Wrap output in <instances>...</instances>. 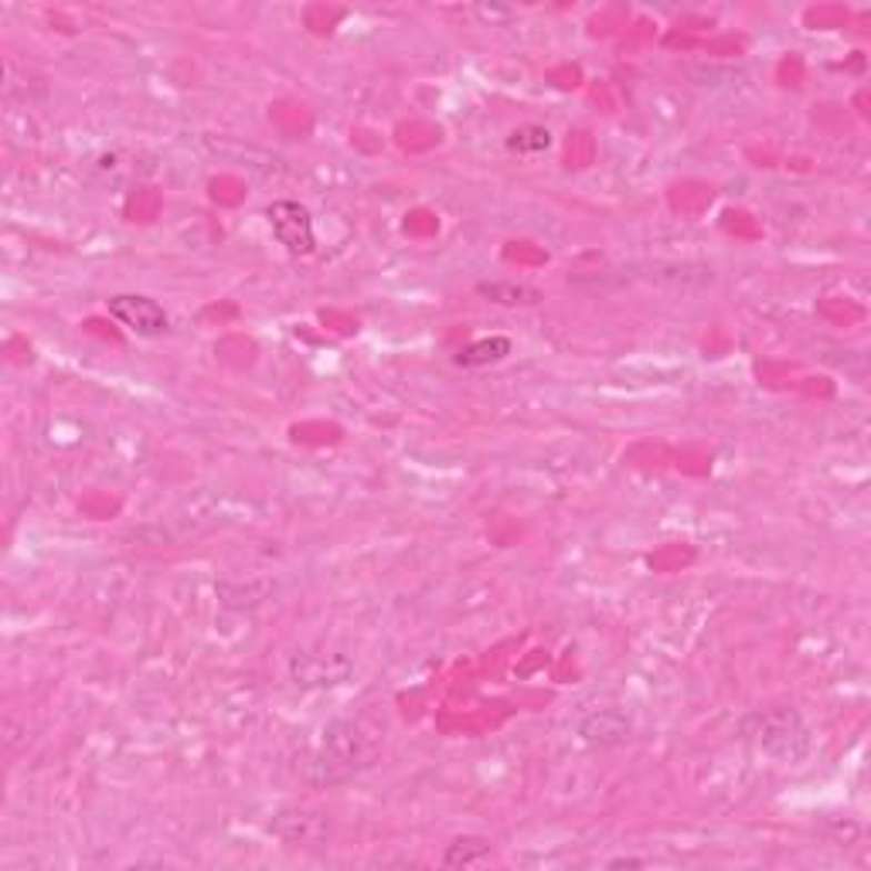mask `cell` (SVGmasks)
Here are the masks:
<instances>
[{
	"instance_id": "10",
	"label": "cell",
	"mask_w": 871,
	"mask_h": 871,
	"mask_svg": "<svg viewBox=\"0 0 871 871\" xmlns=\"http://www.w3.org/2000/svg\"><path fill=\"white\" fill-rule=\"evenodd\" d=\"M508 147L514 153H541L552 147V133L544 127H518L511 137H508Z\"/></svg>"
},
{
	"instance_id": "4",
	"label": "cell",
	"mask_w": 871,
	"mask_h": 871,
	"mask_svg": "<svg viewBox=\"0 0 871 871\" xmlns=\"http://www.w3.org/2000/svg\"><path fill=\"white\" fill-rule=\"evenodd\" d=\"M109 317H117L127 331L140 334V338H157L168 331V310H163L157 300L140 297V293H120L109 300Z\"/></svg>"
},
{
	"instance_id": "5",
	"label": "cell",
	"mask_w": 871,
	"mask_h": 871,
	"mask_svg": "<svg viewBox=\"0 0 871 871\" xmlns=\"http://www.w3.org/2000/svg\"><path fill=\"white\" fill-rule=\"evenodd\" d=\"M579 735L589 745H620L630 735V719L620 708H599L579 722Z\"/></svg>"
},
{
	"instance_id": "2",
	"label": "cell",
	"mask_w": 871,
	"mask_h": 871,
	"mask_svg": "<svg viewBox=\"0 0 871 871\" xmlns=\"http://www.w3.org/2000/svg\"><path fill=\"white\" fill-rule=\"evenodd\" d=\"M752 725V742L777 762H797L810 749V732L793 708H773L767 715H755Z\"/></svg>"
},
{
	"instance_id": "1",
	"label": "cell",
	"mask_w": 871,
	"mask_h": 871,
	"mask_svg": "<svg viewBox=\"0 0 871 871\" xmlns=\"http://www.w3.org/2000/svg\"><path fill=\"white\" fill-rule=\"evenodd\" d=\"M381 742H386V732L368 719L331 722L323 729L320 749L307 767V780L317 787H334L371 770L381 752Z\"/></svg>"
},
{
	"instance_id": "8",
	"label": "cell",
	"mask_w": 871,
	"mask_h": 871,
	"mask_svg": "<svg viewBox=\"0 0 871 871\" xmlns=\"http://www.w3.org/2000/svg\"><path fill=\"white\" fill-rule=\"evenodd\" d=\"M477 293L490 303H501V307H531V303H541V293L528 283H480Z\"/></svg>"
},
{
	"instance_id": "6",
	"label": "cell",
	"mask_w": 871,
	"mask_h": 871,
	"mask_svg": "<svg viewBox=\"0 0 871 871\" xmlns=\"http://www.w3.org/2000/svg\"><path fill=\"white\" fill-rule=\"evenodd\" d=\"M272 834L287 844H317L327 834V821L320 813H307V810H283L277 821H272Z\"/></svg>"
},
{
	"instance_id": "7",
	"label": "cell",
	"mask_w": 871,
	"mask_h": 871,
	"mask_svg": "<svg viewBox=\"0 0 871 871\" xmlns=\"http://www.w3.org/2000/svg\"><path fill=\"white\" fill-rule=\"evenodd\" d=\"M511 354V341L508 338H480L473 344H467L457 354L460 368H483V364H498Z\"/></svg>"
},
{
	"instance_id": "9",
	"label": "cell",
	"mask_w": 871,
	"mask_h": 871,
	"mask_svg": "<svg viewBox=\"0 0 871 871\" xmlns=\"http://www.w3.org/2000/svg\"><path fill=\"white\" fill-rule=\"evenodd\" d=\"M483 861H490V844L483 838H460L443 854L447 868H473V864H483Z\"/></svg>"
},
{
	"instance_id": "3",
	"label": "cell",
	"mask_w": 871,
	"mask_h": 871,
	"mask_svg": "<svg viewBox=\"0 0 871 871\" xmlns=\"http://www.w3.org/2000/svg\"><path fill=\"white\" fill-rule=\"evenodd\" d=\"M269 229L277 236V242L290 252V256H310L317 239H313V218L303 204L297 201H272L269 211Z\"/></svg>"
},
{
	"instance_id": "11",
	"label": "cell",
	"mask_w": 871,
	"mask_h": 871,
	"mask_svg": "<svg viewBox=\"0 0 871 871\" xmlns=\"http://www.w3.org/2000/svg\"><path fill=\"white\" fill-rule=\"evenodd\" d=\"M643 861H637V858H617V861H610V868H640Z\"/></svg>"
}]
</instances>
